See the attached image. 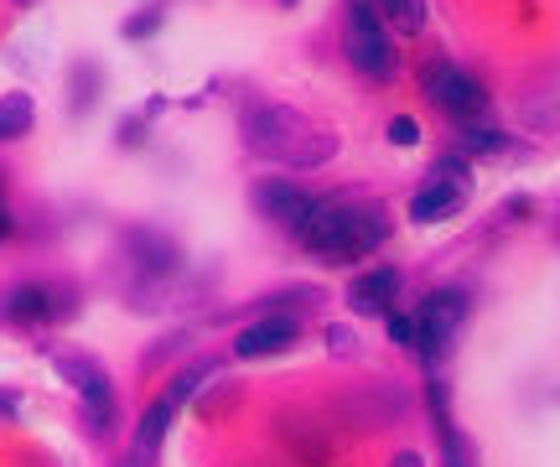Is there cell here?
<instances>
[{"label": "cell", "mask_w": 560, "mask_h": 467, "mask_svg": "<svg viewBox=\"0 0 560 467\" xmlns=\"http://www.w3.org/2000/svg\"><path fill=\"white\" fill-rule=\"evenodd\" d=\"M240 136L249 156L301 166V172L338 156V136L327 125H312L301 109H285V104H249L240 120Z\"/></svg>", "instance_id": "6da1fadb"}, {"label": "cell", "mask_w": 560, "mask_h": 467, "mask_svg": "<svg viewBox=\"0 0 560 467\" xmlns=\"http://www.w3.org/2000/svg\"><path fill=\"white\" fill-rule=\"evenodd\" d=\"M296 234L312 255L342 265V260L374 255L389 240V219H384V208L363 203V198H317Z\"/></svg>", "instance_id": "7a4b0ae2"}, {"label": "cell", "mask_w": 560, "mask_h": 467, "mask_svg": "<svg viewBox=\"0 0 560 467\" xmlns=\"http://www.w3.org/2000/svg\"><path fill=\"white\" fill-rule=\"evenodd\" d=\"M420 89L431 94V104H436L441 115H452L457 125L478 120L482 109H488V94H482V83L467 73V68H457V62H425L420 68Z\"/></svg>", "instance_id": "3957f363"}, {"label": "cell", "mask_w": 560, "mask_h": 467, "mask_svg": "<svg viewBox=\"0 0 560 467\" xmlns=\"http://www.w3.org/2000/svg\"><path fill=\"white\" fill-rule=\"evenodd\" d=\"M47 359H52V369H58L68 385L79 389L83 416H89V431H94V436H109V421H115V395H109V374H104V364L83 359V353H62V348H52Z\"/></svg>", "instance_id": "277c9868"}, {"label": "cell", "mask_w": 560, "mask_h": 467, "mask_svg": "<svg viewBox=\"0 0 560 467\" xmlns=\"http://www.w3.org/2000/svg\"><path fill=\"white\" fill-rule=\"evenodd\" d=\"M348 58L369 79L395 73V42H389V32H384V21L374 16L369 0H353V11H348Z\"/></svg>", "instance_id": "5b68a950"}, {"label": "cell", "mask_w": 560, "mask_h": 467, "mask_svg": "<svg viewBox=\"0 0 560 467\" xmlns=\"http://www.w3.org/2000/svg\"><path fill=\"white\" fill-rule=\"evenodd\" d=\"M462 323H467V296L462 291H436L431 302L420 306V323H416V348L425 359H441L446 348L457 343Z\"/></svg>", "instance_id": "8992f818"}, {"label": "cell", "mask_w": 560, "mask_h": 467, "mask_svg": "<svg viewBox=\"0 0 560 467\" xmlns=\"http://www.w3.org/2000/svg\"><path fill=\"white\" fill-rule=\"evenodd\" d=\"M249 203H255V213H260V219H270V224L301 229L317 198H312V192H301L296 183H285V177H265V183H255Z\"/></svg>", "instance_id": "52a82bcc"}, {"label": "cell", "mask_w": 560, "mask_h": 467, "mask_svg": "<svg viewBox=\"0 0 560 467\" xmlns=\"http://www.w3.org/2000/svg\"><path fill=\"white\" fill-rule=\"evenodd\" d=\"M296 317H285V312H265L260 323H249L234 338V359H270V353H285V348L296 343Z\"/></svg>", "instance_id": "ba28073f"}, {"label": "cell", "mask_w": 560, "mask_h": 467, "mask_svg": "<svg viewBox=\"0 0 560 467\" xmlns=\"http://www.w3.org/2000/svg\"><path fill=\"white\" fill-rule=\"evenodd\" d=\"M395 296H400V270L395 265H374V270H363L359 281L348 285V306L359 317H384L395 306Z\"/></svg>", "instance_id": "9c48e42d"}, {"label": "cell", "mask_w": 560, "mask_h": 467, "mask_svg": "<svg viewBox=\"0 0 560 467\" xmlns=\"http://www.w3.org/2000/svg\"><path fill=\"white\" fill-rule=\"evenodd\" d=\"M462 203H467V187L462 183H431L425 192L410 198V219L416 224H441V219L462 213Z\"/></svg>", "instance_id": "30bf717a"}, {"label": "cell", "mask_w": 560, "mask_h": 467, "mask_svg": "<svg viewBox=\"0 0 560 467\" xmlns=\"http://www.w3.org/2000/svg\"><path fill=\"white\" fill-rule=\"evenodd\" d=\"M130 249H136V265L145 270V276H172V270H182V249L172 240L151 234V229L130 234Z\"/></svg>", "instance_id": "8fae6325"}, {"label": "cell", "mask_w": 560, "mask_h": 467, "mask_svg": "<svg viewBox=\"0 0 560 467\" xmlns=\"http://www.w3.org/2000/svg\"><path fill=\"white\" fill-rule=\"evenodd\" d=\"M166 427H172V406H166V400H156V406L140 416L136 447H130V463H136V467H151V463H156L161 442H166Z\"/></svg>", "instance_id": "7c38bea8"}, {"label": "cell", "mask_w": 560, "mask_h": 467, "mask_svg": "<svg viewBox=\"0 0 560 467\" xmlns=\"http://www.w3.org/2000/svg\"><path fill=\"white\" fill-rule=\"evenodd\" d=\"M0 312H5V323H42V317H52V291L47 285H16Z\"/></svg>", "instance_id": "4fadbf2b"}, {"label": "cell", "mask_w": 560, "mask_h": 467, "mask_svg": "<svg viewBox=\"0 0 560 467\" xmlns=\"http://www.w3.org/2000/svg\"><path fill=\"white\" fill-rule=\"evenodd\" d=\"M32 120H37V104H32V94H21V89L0 94V141H21V136L32 130Z\"/></svg>", "instance_id": "5bb4252c"}, {"label": "cell", "mask_w": 560, "mask_h": 467, "mask_svg": "<svg viewBox=\"0 0 560 467\" xmlns=\"http://www.w3.org/2000/svg\"><path fill=\"white\" fill-rule=\"evenodd\" d=\"M374 16H380L389 32L416 37V32H425V0H380V5H374Z\"/></svg>", "instance_id": "9a60e30c"}, {"label": "cell", "mask_w": 560, "mask_h": 467, "mask_svg": "<svg viewBox=\"0 0 560 467\" xmlns=\"http://www.w3.org/2000/svg\"><path fill=\"white\" fill-rule=\"evenodd\" d=\"M213 374H219V359H198V364H187V369L177 374V380H172V389H166L161 400H166L172 410L187 406V400H192V395L202 389V380H213Z\"/></svg>", "instance_id": "2e32d148"}, {"label": "cell", "mask_w": 560, "mask_h": 467, "mask_svg": "<svg viewBox=\"0 0 560 467\" xmlns=\"http://www.w3.org/2000/svg\"><path fill=\"white\" fill-rule=\"evenodd\" d=\"M503 145H509V136H499V130H467L462 125V156L472 151V156H499Z\"/></svg>", "instance_id": "e0dca14e"}, {"label": "cell", "mask_w": 560, "mask_h": 467, "mask_svg": "<svg viewBox=\"0 0 560 467\" xmlns=\"http://www.w3.org/2000/svg\"><path fill=\"white\" fill-rule=\"evenodd\" d=\"M327 348L353 359V353H359V332H353V327H342V323H332V327H327Z\"/></svg>", "instance_id": "ac0fdd59"}, {"label": "cell", "mask_w": 560, "mask_h": 467, "mask_svg": "<svg viewBox=\"0 0 560 467\" xmlns=\"http://www.w3.org/2000/svg\"><path fill=\"white\" fill-rule=\"evenodd\" d=\"M120 32H125L130 42H136V37H151V32H161V11H140V16L125 21Z\"/></svg>", "instance_id": "d6986e66"}, {"label": "cell", "mask_w": 560, "mask_h": 467, "mask_svg": "<svg viewBox=\"0 0 560 467\" xmlns=\"http://www.w3.org/2000/svg\"><path fill=\"white\" fill-rule=\"evenodd\" d=\"M389 141H395V145H416L420 141V125L410 120V115H395V120H389Z\"/></svg>", "instance_id": "ffe728a7"}, {"label": "cell", "mask_w": 560, "mask_h": 467, "mask_svg": "<svg viewBox=\"0 0 560 467\" xmlns=\"http://www.w3.org/2000/svg\"><path fill=\"white\" fill-rule=\"evenodd\" d=\"M389 338L405 348H416V323H410V317H389Z\"/></svg>", "instance_id": "44dd1931"}, {"label": "cell", "mask_w": 560, "mask_h": 467, "mask_svg": "<svg viewBox=\"0 0 560 467\" xmlns=\"http://www.w3.org/2000/svg\"><path fill=\"white\" fill-rule=\"evenodd\" d=\"M16 410H21V400H16V395H11V389H0V421H11Z\"/></svg>", "instance_id": "7402d4cb"}, {"label": "cell", "mask_w": 560, "mask_h": 467, "mask_svg": "<svg viewBox=\"0 0 560 467\" xmlns=\"http://www.w3.org/2000/svg\"><path fill=\"white\" fill-rule=\"evenodd\" d=\"M395 467H425V463H420L416 452H400V457H395Z\"/></svg>", "instance_id": "603a6c76"}, {"label": "cell", "mask_w": 560, "mask_h": 467, "mask_svg": "<svg viewBox=\"0 0 560 467\" xmlns=\"http://www.w3.org/2000/svg\"><path fill=\"white\" fill-rule=\"evenodd\" d=\"M11 234V213H5V203H0V240Z\"/></svg>", "instance_id": "cb8c5ba5"}, {"label": "cell", "mask_w": 560, "mask_h": 467, "mask_svg": "<svg viewBox=\"0 0 560 467\" xmlns=\"http://www.w3.org/2000/svg\"><path fill=\"white\" fill-rule=\"evenodd\" d=\"M11 5H37V0H11Z\"/></svg>", "instance_id": "d4e9b609"}, {"label": "cell", "mask_w": 560, "mask_h": 467, "mask_svg": "<svg viewBox=\"0 0 560 467\" xmlns=\"http://www.w3.org/2000/svg\"><path fill=\"white\" fill-rule=\"evenodd\" d=\"M280 5H296V0H280Z\"/></svg>", "instance_id": "484cf974"}, {"label": "cell", "mask_w": 560, "mask_h": 467, "mask_svg": "<svg viewBox=\"0 0 560 467\" xmlns=\"http://www.w3.org/2000/svg\"><path fill=\"white\" fill-rule=\"evenodd\" d=\"M120 467H136V463H120Z\"/></svg>", "instance_id": "4316f807"}]
</instances>
